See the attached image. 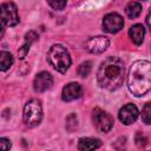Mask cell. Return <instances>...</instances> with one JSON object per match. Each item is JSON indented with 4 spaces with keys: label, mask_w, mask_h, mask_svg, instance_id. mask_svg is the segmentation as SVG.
<instances>
[{
    "label": "cell",
    "mask_w": 151,
    "mask_h": 151,
    "mask_svg": "<svg viewBox=\"0 0 151 151\" xmlns=\"http://www.w3.org/2000/svg\"><path fill=\"white\" fill-rule=\"evenodd\" d=\"M125 67L123 61L117 57H109L100 64L97 72V80L100 87L114 91L123 85Z\"/></svg>",
    "instance_id": "6da1fadb"
},
{
    "label": "cell",
    "mask_w": 151,
    "mask_h": 151,
    "mask_svg": "<svg viewBox=\"0 0 151 151\" xmlns=\"http://www.w3.org/2000/svg\"><path fill=\"white\" fill-rule=\"evenodd\" d=\"M127 87L136 97L146 94L151 88V64L149 60H137L127 76Z\"/></svg>",
    "instance_id": "7a4b0ae2"
},
{
    "label": "cell",
    "mask_w": 151,
    "mask_h": 151,
    "mask_svg": "<svg viewBox=\"0 0 151 151\" xmlns=\"http://www.w3.org/2000/svg\"><path fill=\"white\" fill-rule=\"evenodd\" d=\"M47 60L53 66V68L60 73H65L72 63L68 51L59 44H55L50 48L47 53Z\"/></svg>",
    "instance_id": "3957f363"
},
{
    "label": "cell",
    "mask_w": 151,
    "mask_h": 151,
    "mask_svg": "<svg viewBox=\"0 0 151 151\" xmlns=\"http://www.w3.org/2000/svg\"><path fill=\"white\" fill-rule=\"evenodd\" d=\"M22 118H24V123L28 127H34L39 125L42 119V106L40 100L38 99L28 100L24 106Z\"/></svg>",
    "instance_id": "277c9868"
},
{
    "label": "cell",
    "mask_w": 151,
    "mask_h": 151,
    "mask_svg": "<svg viewBox=\"0 0 151 151\" xmlns=\"http://www.w3.org/2000/svg\"><path fill=\"white\" fill-rule=\"evenodd\" d=\"M92 120H93V125L94 127L99 131V132H109L112 126H113V118L110 113H107L106 111L96 107L93 110L92 113Z\"/></svg>",
    "instance_id": "5b68a950"
},
{
    "label": "cell",
    "mask_w": 151,
    "mask_h": 151,
    "mask_svg": "<svg viewBox=\"0 0 151 151\" xmlns=\"http://www.w3.org/2000/svg\"><path fill=\"white\" fill-rule=\"evenodd\" d=\"M0 20L7 26H15L19 24V14L17 5L12 1H7L0 5Z\"/></svg>",
    "instance_id": "8992f818"
},
{
    "label": "cell",
    "mask_w": 151,
    "mask_h": 151,
    "mask_svg": "<svg viewBox=\"0 0 151 151\" xmlns=\"http://www.w3.org/2000/svg\"><path fill=\"white\" fill-rule=\"evenodd\" d=\"M124 26V20L118 13H109L103 19V29L107 33H117Z\"/></svg>",
    "instance_id": "52a82bcc"
},
{
    "label": "cell",
    "mask_w": 151,
    "mask_h": 151,
    "mask_svg": "<svg viewBox=\"0 0 151 151\" xmlns=\"http://www.w3.org/2000/svg\"><path fill=\"white\" fill-rule=\"evenodd\" d=\"M110 45V40L106 37L103 35H98V37H92L86 41V50L92 53V54H99L103 53L104 51H106V48Z\"/></svg>",
    "instance_id": "ba28073f"
},
{
    "label": "cell",
    "mask_w": 151,
    "mask_h": 151,
    "mask_svg": "<svg viewBox=\"0 0 151 151\" xmlns=\"http://www.w3.org/2000/svg\"><path fill=\"white\" fill-rule=\"evenodd\" d=\"M138 114H139V112L134 104H126L119 110L118 118L123 124L130 125L136 122V119L138 118Z\"/></svg>",
    "instance_id": "9c48e42d"
},
{
    "label": "cell",
    "mask_w": 151,
    "mask_h": 151,
    "mask_svg": "<svg viewBox=\"0 0 151 151\" xmlns=\"http://www.w3.org/2000/svg\"><path fill=\"white\" fill-rule=\"evenodd\" d=\"M52 84H53V78L46 71L38 73L33 80V87L35 92H45L48 88H51Z\"/></svg>",
    "instance_id": "30bf717a"
},
{
    "label": "cell",
    "mask_w": 151,
    "mask_h": 151,
    "mask_svg": "<svg viewBox=\"0 0 151 151\" xmlns=\"http://www.w3.org/2000/svg\"><path fill=\"white\" fill-rule=\"evenodd\" d=\"M83 93V88L78 83H68L63 87L61 99L64 101H72L78 99Z\"/></svg>",
    "instance_id": "8fae6325"
},
{
    "label": "cell",
    "mask_w": 151,
    "mask_h": 151,
    "mask_svg": "<svg viewBox=\"0 0 151 151\" xmlns=\"http://www.w3.org/2000/svg\"><path fill=\"white\" fill-rule=\"evenodd\" d=\"M129 37L131 38L133 44L142 45V42L144 41V37H145V28H144V26L140 25V24H136L132 27H130Z\"/></svg>",
    "instance_id": "7c38bea8"
},
{
    "label": "cell",
    "mask_w": 151,
    "mask_h": 151,
    "mask_svg": "<svg viewBox=\"0 0 151 151\" xmlns=\"http://www.w3.org/2000/svg\"><path fill=\"white\" fill-rule=\"evenodd\" d=\"M35 40H38V34L34 31H29L28 33H26V35H25V42L22 44V46L18 51V54H19V58L20 59H24L27 55V53H28V51L31 48V45Z\"/></svg>",
    "instance_id": "4fadbf2b"
},
{
    "label": "cell",
    "mask_w": 151,
    "mask_h": 151,
    "mask_svg": "<svg viewBox=\"0 0 151 151\" xmlns=\"http://www.w3.org/2000/svg\"><path fill=\"white\" fill-rule=\"evenodd\" d=\"M101 145V142L98 138H92V137H85L80 138L78 142V149L86 151V150H96Z\"/></svg>",
    "instance_id": "5bb4252c"
},
{
    "label": "cell",
    "mask_w": 151,
    "mask_h": 151,
    "mask_svg": "<svg viewBox=\"0 0 151 151\" xmlns=\"http://www.w3.org/2000/svg\"><path fill=\"white\" fill-rule=\"evenodd\" d=\"M125 13L130 19H136L142 13V5L137 1H131L125 7Z\"/></svg>",
    "instance_id": "9a60e30c"
},
{
    "label": "cell",
    "mask_w": 151,
    "mask_h": 151,
    "mask_svg": "<svg viewBox=\"0 0 151 151\" xmlns=\"http://www.w3.org/2000/svg\"><path fill=\"white\" fill-rule=\"evenodd\" d=\"M13 55L9 52L0 51V71H7L13 65Z\"/></svg>",
    "instance_id": "2e32d148"
},
{
    "label": "cell",
    "mask_w": 151,
    "mask_h": 151,
    "mask_svg": "<svg viewBox=\"0 0 151 151\" xmlns=\"http://www.w3.org/2000/svg\"><path fill=\"white\" fill-rule=\"evenodd\" d=\"M142 120L146 125L151 124V104L150 103H146L142 110Z\"/></svg>",
    "instance_id": "e0dca14e"
},
{
    "label": "cell",
    "mask_w": 151,
    "mask_h": 151,
    "mask_svg": "<svg viewBox=\"0 0 151 151\" xmlns=\"http://www.w3.org/2000/svg\"><path fill=\"white\" fill-rule=\"evenodd\" d=\"M91 68H92V63H91V61H85V63H83V64L79 66V68H78V74H79L80 77L85 78V77H87V76L90 74Z\"/></svg>",
    "instance_id": "ac0fdd59"
},
{
    "label": "cell",
    "mask_w": 151,
    "mask_h": 151,
    "mask_svg": "<svg viewBox=\"0 0 151 151\" xmlns=\"http://www.w3.org/2000/svg\"><path fill=\"white\" fill-rule=\"evenodd\" d=\"M48 5L53 8V9H57V11H61L65 8L66 4H67V0H47Z\"/></svg>",
    "instance_id": "d6986e66"
},
{
    "label": "cell",
    "mask_w": 151,
    "mask_h": 151,
    "mask_svg": "<svg viewBox=\"0 0 151 151\" xmlns=\"http://www.w3.org/2000/svg\"><path fill=\"white\" fill-rule=\"evenodd\" d=\"M66 129L68 131H73L74 129H77V116L74 113H71L67 118H66Z\"/></svg>",
    "instance_id": "ffe728a7"
},
{
    "label": "cell",
    "mask_w": 151,
    "mask_h": 151,
    "mask_svg": "<svg viewBox=\"0 0 151 151\" xmlns=\"http://www.w3.org/2000/svg\"><path fill=\"white\" fill-rule=\"evenodd\" d=\"M146 143H147V138L142 132H137V134H136V144H137V146L144 147L146 145Z\"/></svg>",
    "instance_id": "44dd1931"
},
{
    "label": "cell",
    "mask_w": 151,
    "mask_h": 151,
    "mask_svg": "<svg viewBox=\"0 0 151 151\" xmlns=\"http://www.w3.org/2000/svg\"><path fill=\"white\" fill-rule=\"evenodd\" d=\"M12 146V143L7 138H0V150H9Z\"/></svg>",
    "instance_id": "7402d4cb"
},
{
    "label": "cell",
    "mask_w": 151,
    "mask_h": 151,
    "mask_svg": "<svg viewBox=\"0 0 151 151\" xmlns=\"http://www.w3.org/2000/svg\"><path fill=\"white\" fill-rule=\"evenodd\" d=\"M2 33H4V25H2V21L0 20V37L2 35Z\"/></svg>",
    "instance_id": "603a6c76"
},
{
    "label": "cell",
    "mask_w": 151,
    "mask_h": 151,
    "mask_svg": "<svg viewBox=\"0 0 151 151\" xmlns=\"http://www.w3.org/2000/svg\"><path fill=\"white\" fill-rule=\"evenodd\" d=\"M146 22H147V27H150V13L146 17Z\"/></svg>",
    "instance_id": "cb8c5ba5"
},
{
    "label": "cell",
    "mask_w": 151,
    "mask_h": 151,
    "mask_svg": "<svg viewBox=\"0 0 151 151\" xmlns=\"http://www.w3.org/2000/svg\"><path fill=\"white\" fill-rule=\"evenodd\" d=\"M143 1H146V0H143Z\"/></svg>",
    "instance_id": "d4e9b609"
}]
</instances>
